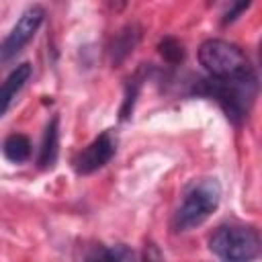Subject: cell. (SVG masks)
I'll list each match as a JSON object with an SVG mask.
<instances>
[{"instance_id": "13", "label": "cell", "mask_w": 262, "mask_h": 262, "mask_svg": "<svg viewBox=\"0 0 262 262\" xmlns=\"http://www.w3.org/2000/svg\"><path fill=\"white\" fill-rule=\"evenodd\" d=\"M86 262H108V258H106V250H104V248H98L96 252H92V254L88 256Z\"/></svg>"}, {"instance_id": "7", "label": "cell", "mask_w": 262, "mask_h": 262, "mask_svg": "<svg viewBox=\"0 0 262 262\" xmlns=\"http://www.w3.org/2000/svg\"><path fill=\"white\" fill-rule=\"evenodd\" d=\"M31 72H33L31 63L25 61V63L16 66V68L6 76V80H4L2 86H0V117L8 111V106L12 104L14 96H16V94L23 90V86L29 82Z\"/></svg>"}, {"instance_id": "8", "label": "cell", "mask_w": 262, "mask_h": 262, "mask_svg": "<svg viewBox=\"0 0 262 262\" xmlns=\"http://www.w3.org/2000/svg\"><path fill=\"white\" fill-rule=\"evenodd\" d=\"M57 147H59V119L53 117L49 125L45 127V135L41 141V151H39V164L43 168H51L55 158H57Z\"/></svg>"}, {"instance_id": "11", "label": "cell", "mask_w": 262, "mask_h": 262, "mask_svg": "<svg viewBox=\"0 0 262 262\" xmlns=\"http://www.w3.org/2000/svg\"><path fill=\"white\" fill-rule=\"evenodd\" d=\"M106 258L108 262H139L135 252L127 248L125 244H117L113 248H106Z\"/></svg>"}, {"instance_id": "1", "label": "cell", "mask_w": 262, "mask_h": 262, "mask_svg": "<svg viewBox=\"0 0 262 262\" xmlns=\"http://www.w3.org/2000/svg\"><path fill=\"white\" fill-rule=\"evenodd\" d=\"M194 92L217 100L219 106L225 111V115L231 121L239 123L248 115L250 104H252V100L256 96V76L235 78V80L209 78V80H203L194 88Z\"/></svg>"}, {"instance_id": "4", "label": "cell", "mask_w": 262, "mask_h": 262, "mask_svg": "<svg viewBox=\"0 0 262 262\" xmlns=\"http://www.w3.org/2000/svg\"><path fill=\"white\" fill-rule=\"evenodd\" d=\"M209 248L223 262H252L260 254V237L252 227L221 225L209 237Z\"/></svg>"}, {"instance_id": "2", "label": "cell", "mask_w": 262, "mask_h": 262, "mask_svg": "<svg viewBox=\"0 0 262 262\" xmlns=\"http://www.w3.org/2000/svg\"><path fill=\"white\" fill-rule=\"evenodd\" d=\"M219 203H221V186L215 178L194 180L186 188L184 199L174 215V227L178 231H188L192 227H199L213 215Z\"/></svg>"}, {"instance_id": "10", "label": "cell", "mask_w": 262, "mask_h": 262, "mask_svg": "<svg viewBox=\"0 0 262 262\" xmlns=\"http://www.w3.org/2000/svg\"><path fill=\"white\" fill-rule=\"evenodd\" d=\"M158 51H160V55H162L166 61H170V63H178V61L184 59V47H182V43L176 41L174 37H164V39L160 41V45H158Z\"/></svg>"}, {"instance_id": "3", "label": "cell", "mask_w": 262, "mask_h": 262, "mask_svg": "<svg viewBox=\"0 0 262 262\" xmlns=\"http://www.w3.org/2000/svg\"><path fill=\"white\" fill-rule=\"evenodd\" d=\"M199 61L217 80H235L256 76L244 51L223 39H207L199 47Z\"/></svg>"}, {"instance_id": "9", "label": "cell", "mask_w": 262, "mask_h": 262, "mask_svg": "<svg viewBox=\"0 0 262 262\" xmlns=\"http://www.w3.org/2000/svg\"><path fill=\"white\" fill-rule=\"evenodd\" d=\"M2 151H4L6 160H10L14 164H23V162H27L31 158V141L23 133H12V135H8L4 139Z\"/></svg>"}, {"instance_id": "12", "label": "cell", "mask_w": 262, "mask_h": 262, "mask_svg": "<svg viewBox=\"0 0 262 262\" xmlns=\"http://www.w3.org/2000/svg\"><path fill=\"white\" fill-rule=\"evenodd\" d=\"M248 6H250L248 2H239V4H235L231 10H227V12H225V16H223V25H227V23L235 20V18H237V14H239V12H244Z\"/></svg>"}, {"instance_id": "5", "label": "cell", "mask_w": 262, "mask_h": 262, "mask_svg": "<svg viewBox=\"0 0 262 262\" xmlns=\"http://www.w3.org/2000/svg\"><path fill=\"white\" fill-rule=\"evenodd\" d=\"M43 18H45V10L39 4L29 6L20 14V18L16 20V25L10 29V33L6 35V39L0 43V63L12 59L35 37V33L39 31Z\"/></svg>"}, {"instance_id": "6", "label": "cell", "mask_w": 262, "mask_h": 262, "mask_svg": "<svg viewBox=\"0 0 262 262\" xmlns=\"http://www.w3.org/2000/svg\"><path fill=\"white\" fill-rule=\"evenodd\" d=\"M117 143H119V139H117V133L113 129L102 131L82 151H78V156L72 162L74 170L78 174H92V172L100 170L117 154Z\"/></svg>"}]
</instances>
